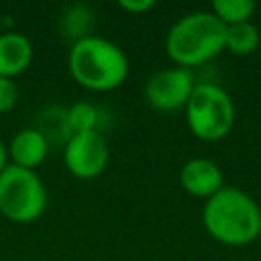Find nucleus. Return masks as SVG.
I'll return each instance as SVG.
<instances>
[{"mask_svg": "<svg viewBox=\"0 0 261 261\" xmlns=\"http://www.w3.org/2000/svg\"><path fill=\"white\" fill-rule=\"evenodd\" d=\"M47 188L33 169L8 167L0 173V214L12 222L27 224L43 216L47 208Z\"/></svg>", "mask_w": 261, "mask_h": 261, "instance_id": "nucleus-5", "label": "nucleus"}, {"mask_svg": "<svg viewBox=\"0 0 261 261\" xmlns=\"http://www.w3.org/2000/svg\"><path fill=\"white\" fill-rule=\"evenodd\" d=\"M63 161L73 177H98L108 165V145L100 130L73 135L63 147Z\"/></svg>", "mask_w": 261, "mask_h": 261, "instance_id": "nucleus-7", "label": "nucleus"}, {"mask_svg": "<svg viewBox=\"0 0 261 261\" xmlns=\"http://www.w3.org/2000/svg\"><path fill=\"white\" fill-rule=\"evenodd\" d=\"M49 143L47 139L35 128H20L12 139H10V145H8V159L12 161V165L16 167H24V169H37L47 153H49Z\"/></svg>", "mask_w": 261, "mask_h": 261, "instance_id": "nucleus-9", "label": "nucleus"}, {"mask_svg": "<svg viewBox=\"0 0 261 261\" xmlns=\"http://www.w3.org/2000/svg\"><path fill=\"white\" fill-rule=\"evenodd\" d=\"M67 116H69V124H71L73 135L98 130L100 110L94 104H90V102H75V104H71L67 108Z\"/></svg>", "mask_w": 261, "mask_h": 261, "instance_id": "nucleus-15", "label": "nucleus"}, {"mask_svg": "<svg viewBox=\"0 0 261 261\" xmlns=\"http://www.w3.org/2000/svg\"><path fill=\"white\" fill-rule=\"evenodd\" d=\"M124 12H130V14H143V12H149L155 2L153 0H122L118 4Z\"/></svg>", "mask_w": 261, "mask_h": 261, "instance_id": "nucleus-17", "label": "nucleus"}, {"mask_svg": "<svg viewBox=\"0 0 261 261\" xmlns=\"http://www.w3.org/2000/svg\"><path fill=\"white\" fill-rule=\"evenodd\" d=\"M210 12L224 27H232V24L251 20L255 12V2L253 0H214Z\"/></svg>", "mask_w": 261, "mask_h": 261, "instance_id": "nucleus-14", "label": "nucleus"}, {"mask_svg": "<svg viewBox=\"0 0 261 261\" xmlns=\"http://www.w3.org/2000/svg\"><path fill=\"white\" fill-rule=\"evenodd\" d=\"M33 63V43L16 31L0 33V77L14 80Z\"/></svg>", "mask_w": 261, "mask_h": 261, "instance_id": "nucleus-10", "label": "nucleus"}, {"mask_svg": "<svg viewBox=\"0 0 261 261\" xmlns=\"http://www.w3.org/2000/svg\"><path fill=\"white\" fill-rule=\"evenodd\" d=\"M92 27H94V14L86 4L67 6L59 18V35L69 45H75L77 41L90 37Z\"/></svg>", "mask_w": 261, "mask_h": 261, "instance_id": "nucleus-12", "label": "nucleus"}, {"mask_svg": "<svg viewBox=\"0 0 261 261\" xmlns=\"http://www.w3.org/2000/svg\"><path fill=\"white\" fill-rule=\"evenodd\" d=\"M16 100H18V88L14 80L0 77V114L10 112L16 106Z\"/></svg>", "mask_w": 261, "mask_h": 261, "instance_id": "nucleus-16", "label": "nucleus"}, {"mask_svg": "<svg viewBox=\"0 0 261 261\" xmlns=\"http://www.w3.org/2000/svg\"><path fill=\"white\" fill-rule=\"evenodd\" d=\"M259 237H261V234H259Z\"/></svg>", "mask_w": 261, "mask_h": 261, "instance_id": "nucleus-19", "label": "nucleus"}, {"mask_svg": "<svg viewBox=\"0 0 261 261\" xmlns=\"http://www.w3.org/2000/svg\"><path fill=\"white\" fill-rule=\"evenodd\" d=\"M259 41H261L259 29L251 20L226 27L224 49L230 51L232 55H251V53H255L257 47H259Z\"/></svg>", "mask_w": 261, "mask_h": 261, "instance_id": "nucleus-13", "label": "nucleus"}, {"mask_svg": "<svg viewBox=\"0 0 261 261\" xmlns=\"http://www.w3.org/2000/svg\"><path fill=\"white\" fill-rule=\"evenodd\" d=\"M226 27L210 10L184 14L165 37V51L177 67H198L224 51Z\"/></svg>", "mask_w": 261, "mask_h": 261, "instance_id": "nucleus-2", "label": "nucleus"}, {"mask_svg": "<svg viewBox=\"0 0 261 261\" xmlns=\"http://www.w3.org/2000/svg\"><path fill=\"white\" fill-rule=\"evenodd\" d=\"M234 104L228 92L212 82L196 84L188 104L186 122L200 141H220L234 126Z\"/></svg>", "mask_w": 261, "mask_h": 261, "instance_id": "nucleus-4", "label": "nucleus"}, {"mask_svg": "<svg viewBox=\"0 0 261 261\" xmlns=\"http://www.w3.org/2000/svg\"><path fill=\"white\" fill-rule=\"evenodd\" d=\"M206 232L228 247H245L261 234V208L247 192L224 186L204 202Z\"/></svg>", "mask_w": 261, "mask_h": 261, "instance_id": "nucleus-1", "label": "nucleus"}, {"mask_svg": "<svg viewBox=\"0 0 261 261\" xmlns=\"http://www.w3.org/2000/svg\"><path fill=\"white\" fill-rule=\"evenodd\" d=\"M67 65L71 77L92 92H110L128 75V59L124 51L98 35H90L71 45Z\"/></svg>", "mask_w": 261, "mask_h": 261, "instance_id": "nucleus-3", "label": "nucleus"}, {"mask_svg": "<svg viewBox=\"0 0 261 261\" xmlns=\"http://www.w3.org/2000/svg\"><path fill=\"white\" fill-rule=\"evenodd\" d=\"M179 184L190 196L208 200L218 190L224 188V175H222V169L212 159L194 157L181 165Z\"/></svg>", "mask_w": 261, "mask_h": 261, "instance_id": "nucleus-8", "label": "nucleus"}, {"mask_svg": "<svg viewBox=\"0 0 261 261\" xmlns=\"http://www.w3.org/2000/svg\"><path fill=\"white\" fill-rule=\"evenodd\" d=\"M35 128L47 139L49 145H67V141L73 137L67 108L61 106H49L37 114Z\"/></svg>", "mask_w": 261, "mask_h": 261, "instance_id": "nucleus-11", "label": "nucleus"}, {"mask_svg": "<svg viewBox=\"0 0 261 261\" xmlns=\"http://www.w3.org/2000/svg\"><path fill=\"white\" fill-rule=\"evenodd\" d=\"M8 167V147L0 141V173Z\"/></svg>", "mask_w": 261, "mask_h": 261, "instance_id": "nucleus-18", "label": "nucleus"}, {"mask_svg": "<svg viewBox=\"0 0 261 261\" xmlns=\"http://www.w3.org/2000/svg\"><path fill=\"white\" fill-rule=\"evenodd\" d=\"M194 88H196V80L192 69L175 65L161 69L149 77V82L145 84V100L155 110L171 112L186 108Z\"/></svg>", "mask_w": 261, "mask_h": 261, "instance_id": "nucleus-6", "label": "nucleus"}]
</instances>
